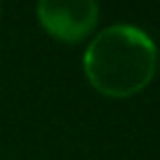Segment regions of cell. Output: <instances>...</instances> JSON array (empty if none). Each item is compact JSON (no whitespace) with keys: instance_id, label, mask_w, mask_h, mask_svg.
Listing matches in <instances>:
<instances>
[{"instance_id":"1","label":"cell","mask_w":160,"mask_h":160,"mask_svg":"<svg viewBox=\"0 0 160 160\" xmlns=\"http://www.w3.org/2000/svg\"><path fill=\"white\" fill-rule=\"evenodd\" d=\"M158 50L146 31L113 24L97 33L82 54L87 82L99 94L125 99L141 92L155 75Z\"/></svg>"},{"instance_id":"2","label":"cell","mask_w":160,"mask_h":160,"mask_svg":"<svg viewBox=\"0 0 160 160\" xmlns=\"http://www.w3.org/2000/svg\"><path fill=\"white\" fill-rule=\"evenodd\" d=\"M38 21L59 42H80L94 31L99 5L94 0H42L38 2Z\"/></svg>"}]
</instances>
